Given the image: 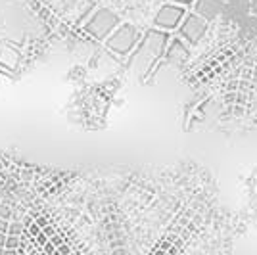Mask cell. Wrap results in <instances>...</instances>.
<instances>
[{
  "label": "cell",
  "mask_w": 257,
  "mask_h": 255,
  "mask_svg": "<svg viewBox=\"0 0 257 255\" xmlns=\"http://www.w3.org/2000/svg\"><path fill=\"white\" fill-rule=\"evenodd\" d=\"M48 240H50V242H52V244L56 245V247H58L60 244H64V242H65V240L62 238V236H60V234H52V236H50Z\"/></svg>",
  "instance_id": "5b68a950"
},
{
  "label": "cell",
  "mask_w": 257,
  "mask_h": 255,
  "mask_svg": "<svg viewBox=\"0 0 257 255\" xmlns=\"http://www.w3.org/2000/svg\"><path fill=\"white\" fill-rule=\"evenodd\" d=\"M41 251H44V253H56V245L48 240L46 244H43V247H41Z\"/></svg>",
  "instance_id": "3957f363"
},
{
  "label": "cell",
  "mask_w": 257,
  "mask_h": 255,
  "mask_svg": "<svg viewBox=\"0 0 257 255\" xmlns=\"http://www.w3.org/2000/svg\"><path fill=\"white\" fill-rule=\"evenodd\" d=\"M4 169V161H0V171Z\"/></svg>",
  "instance_id": "30bf717a"
},
{
  "label": "cell",
  "mask_w": 257,
  "mask_h": 255,
  "mask_svg": "<svg viewBox=\"0 0 257 255\" xmlns=\"http://www.w3.org/2000/svg\"><path fill=\"white\" fill-rule=\"evenodd\" d=\"M35 242H37L39 245L46 244V242H48V236H46V234H44L43 230H41V232H39L37 236H35Z\"/></svg>",
  "instance_id": "277c9868"
},
{
  "label": "cell",
  "mask_w": 257,
  "mask_h": 255,
  "mask_svg": "<svg viewBox=\"0 0 257 255\" xmlns=\"http://www.w3.org/2000/svg\"><path fill=\"white\" fill-rule=\"evenodd\" d=\"M8 219H0V232H6L8 234Z\"/></svg>",
  "instance_id": "8992f818"
},
{
  "label": "cell",
  "mask_w": 257,
  "mask_h": 255,
  "mask_svg": "<svg viewBox=\"0 0 257 255\" xmlns=\"http://www.w3.org/2000/svg\"><path fill=\"white\" fill-rule=\"evenodd\" d=\"M43 232L46 234L48 238H50L52 234H56V230H54V226H50V223H48V224H46V226H44V228H43Z\"/></svg>",
  "instance_id": "ba28073f"
},
{
  "label": "cell",
  "mask_w": 257,
  "mask_h": 255,
  "mask_svg": "<svg viewBox=\"0 0 257 255\" xmlns=\"http://www.w3.org/2000/svg\"><path fill=\"white\" fill-rule=\"evenodd\" d=\"M35 223L39 224V226H41V230H43L44 226L48 224V221H46V217H37V219H35Z\"/></svg>",
  "instance_id": "52a82bcc"
},
{
  "label": "cell",
  "mask_w": 257,
  "mask_h": 255,
  "mask_svg": "<svg viewBox=\"0 0 257 255\" xmlns=\"http://www.w3.org/2000/svg\"><path fill=\"white\" fill-rule=\"evenodd\" d=\"M6 232H0V249H4V244H6Z\"/></svg>",
  "instance_id": "9c48e42d"
},
{
  "label": "cell",
  "mask_w": 257,
  "mask_h": 255,
  "mask_svg": "<svg viewBox=\"0 0 257 255\" xmlns=\"http://www.w3.org/2000/svg\"><path fill=\"white\" fill-rule=\"evenodd\" d=\"M25 232V224L20 223V221H10L8 223V234H14V236H22Z\"/></svg>",
  "instance_id": "7a4b0ae2"
},
{
  "label": "cell",
  "mask_w": 257,
  "mask_h": 255,
  "mask_svg": "<svg viewBox=\"0 0 257 255\" xmlns=\"http://www.w3.org/2000/svg\"><path fill=\"white\" fill-rule=\"evenodd\" d=\"M22 62V52L12 46L10 43H4L0 46V67L4 71H16Z\"/></svg>",
  "instance_id": "6da1fadb"
}]
</instances>
